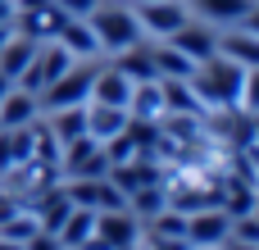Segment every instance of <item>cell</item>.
Segmentation results:
<instances>
[{
	"instance_id": "6da1fadb",
	"label": "cell",
	"mask_w": 259,
	"mask_h": 250,
	"mask_svg": "<svg viewBox=\"0 0 259 250\" xmlns=\"http://www.w3.org/2000/svg\"><path fill=\"white\" fill-rule=\"evenodd\" d=\"M241 77H246L241 64H232L228 55H209V59H200L191 68L187 82H191V91L200 96L205 109H232L241 100Z\"/></svg>"
},
{
	"instance_id": "7a4b0ae2",
	"label": "cell",
	"mask_w": 259,
	"mask_h": 250,
	"mask_svg": "<svg viewBox=\"0 0 259 250\" xmlns=\"http://www.w3.org/2000/svg\"><path fill=\"white\" fill-rule=\"evenodd\" d=\"M87 23H91V32H96V41H100V55H118V50H127V46L141 41L137 14L123 9V5H96V9L87 14Z\"/></svg>"
},
{
	"instance_id": "3957f363",
	"label": "cell",
	"mask_w": 259,
	"mask_h": 250,
	"mask_svg": "<svg viewBox=\"0 0 259 250\" xmlns=\"http://www.w3.org/2000/svg\"><path fill=\"white\" fill-rule=\"evenodd\" d=\"M96 59H77L64 77H55L36 100H41V114H50V109H64V105H87L91 100V77H96Z\"/></svg>"
},
{
	"instance_id": "277c9868",
	"label": "cell",
	"mask_w": 259,
	"mask_h": 250,
	"mask_svg": "<svg viewBox=\"0 0 259 250\" xmlns=\"http://www.w3.org/2000/svg\"><path fill=\"white\" fill-rule=\"evenodd\" d=\"M109 173V155L96 137H77L59 150V178L73 182V178H105Z\"/></svg>"
},
{
	"instance_id": "5b68a950",
	"label": "cell",
	"mask_w": 259,
	"mask_h": 250,
	"mask_svg": "<svg viewBox=\"0 0 259 250\" xmlns=\"http://www.w3.org/2000/svg\"><path fill=\"white\" fill-rule=\"evenodd\" d=\"M132 14H137V23H141V36H159V41H168L182 23H191L187 0H146V5H137Z\"/></svg>"
},
{
	"instance_id": "8992f818",
	"label": "cell",
	"mask_w": 259,
	"mask_h": 250,
	"mask_svg": "<svg viewBox=\"0 0 259 250\" xmlns=\"http://www.w3.org/2000/svg\"><path fill=\"white\" fill-rule=\"evenodd\" d=\"M141 219L132 210H100L96 214V237L105 241L109 250H137L141 246Z\"/></svg>"
},
{
	"instance_id": "52a82bcc",
	"label": "cell",
	"mask_w": 259,
	"mask_h": 250,
	"mask_svg": "<svg viewBox=\"0 0 259 250\" xmlns=\"http://www.w3.org/2000/svg\"><path fill=\"white\" fill-rule=\"evenodd\" d=\"M228 232H232V219H228V210H196V214H187V246L191 250H214L228 241Z\"/></svg>"
},
{
	"instance_id": "ba28073f",
	"label": "cell",
	"mask_w": 259,
	"mask_h": 250,
	"mask_svg": "<svg viewBox=\"0 0 259 250\" xmlns=\"http://www.w3.org/2000/svg\"><path fill=\"white\" fill-rule=\"evenodd\" d=\"M64 23H68V14H64L59 5H50V0L36 5V9L14 14V32H23V36H32V41H55Z\"/></svg>"
},
{
	"instance_id": "9c48e42d",
	"label": "cell",
	"mask_w": 259,
	"mask_h": 250,
	"mask_svg": "<svg viewBox=\"0 0 259 250\" xmlns=\"http://www.w3.org/2000/svg\"><path fill=\"white\" fill-rule=\"evenodd\" d=\"M41 118V100L36 91H23V87H9L0 96V128H27Z\"/></svg>"
},
{
	"instance_id": "30bf717a",
	"label": "cell",
	"mask_w": 259,
	"mask_h": 250,
	"mask_svg": "<svg viewBox=\"0 0 259 250\" xmlns=\"http://www.w3.org/2000/svg\"><path fill=\"white\" fill-rule=\"evenodd\" d=\"M191 64H200V59H209V55H219V32L214 27H200V23H182L173 36H168Z\"/></svg>"
},
{
	"instance_id": "8fae6325",
	"label": "cell",
	"mask_w": 259,
	"mask_h": 250,
	"mask_svg": "<svg viewBox=\"0 0 259 250\" xmlns=\"http://www.w3.org/2000/svg\"><path fill=\"white\" fill-rule=\"evenodd\" d=\"M91 100H96V105H118V109H127V100H132V82H127L114 64H100L96 77H91Z\"/></svg>"
},
{
	"instance_id": "7c38bea8",
	"label": "cell",
	"mask_w": 259,
	"mask_h": 250,
	"mask_svg": "<svg viewBox=\"0 0 259 250\" xmlns=\"http://www.w3.org/2000/svg\"><path fill=\"white\" fill-rule=\"evenodd\" d=\"M127 109H118V105H96V100H87V137H96L100 146L105 141H114L123 128H127Z\"/></svg>"
},
{
	"instance_id": "4fadbf2b",
	"label": "cell",
	"mask_w": 259,
	"mask_h": 250,
	"mask_svg": "<svg viewBox=\"0 0 259 250\" xmlns=\"http://www.w3.org/2000/svg\"><path fill=\"white\" fill-rule=\"evenodd\" d=\"M73 59H100V41H96V32H91V23L87 18H68L64 27H59V36H55Z\"/></svg>"
},
{
	"instance_id": "5bb4252c",
	"label": "cell",
	"mask_w": 259,
	"mask_h": 250,
	"mask_svg": "<svg viewBox=\"0 0 259 250\" xmlns=\"http://www.w3.org/2000/svg\"><path fill=\"white\" fill-rule=\"evenodd\" d=\"M159 96H164V114H196V118H205V105H200V96L191 91L187 77H159Z\"/></svg>"
},
{
	"instance_id": "9a60e30c",
	"label": "cell",
	"mask_w": 259,
	"mask_h": 250,
	"mask_svg": "<svg viewBox=\"0 0 259 250\" xmlns=\"http://www.w3.org/2000/svg\"><path fill=\"white\" fill-rule=\"evenodd\" d=\"M46 128H50V137L59 141V150H64L68 141L87 137V105H64V109H50V114H46Z\"/></svg>"
},
{
	"instance_id": "2e32d148",
	"label": "cell",
	"mask_w": 259,
	"mask_h": 250,
	"mask_svg": "<svg viewBox=\"0 0 259 250\" xmlns=\"http://www.w3.org/2000/svg\"><path fill=\"white\" fill-rule=\"evenodd\" d=\"M219 55H228L241 68H259V36L237 27V32H219Z\"/></svg>"
},
{
	"instance_id": "e0dca14e",
	"label": "cell",
	"mask_w": 259,
	"mask_h": 250,
	"mask_svg": "<svg viewBox=\"0 0 259 250\" xmlns=\"http://www.w3.org/2000/svg\"><path fill=\"white\" fill-rule=\"evenodd\" d=\"M114 68L127 77V82H150V77H159L155 73V46H127V50H118V59H114Z\"/></svg>"
},
{
	"instance_id": "ac0fdd59",
	"label": "cell",
	"mask_w": 259,
	"mask_h": 250,
	"mask_svg": "<svg viewBox=\"0 0 259 250\" xmlns=\"http://www.w3.org/2000/svg\"><path fill=\"white\" fill-rule=\"evenodd\" d=\"M36 46L41 41H32V36H23V32H14L9 41H5V50H0V73L9 77V82H18V73L32 64V55H36Z\"/></svg>"
},
{
	"instance_id": "d6986e66",
	"label": "cell",
	"mask_w": 259,
	"mask_h": 250,
	"mask_svg": "<svg viewBox=\"0 0 259 250\" xmlns=\"http://www.w3.org/2000/svg\"><path fill=\"white\" fill-rule=\"evenodd\" d=\"M132 118H159L164 114V96H159V77L150 82H132V100H127Z\"/></svg>"
},
{
	"instance_id": "ffe728a7",
	"label": "cell",
	"mask_w": 259,
	"mask_h": 250,
	"mask_svg": "<svg viewBox=\"0 0 259 250\" xmlns=\"http://www.w3.org/2000/svg\"><path fill=\"white\" fill-rule=\"evenodd\" d=\"M164 205H168V191H164V182H150V187H137V191L127 196V210H132V214L141 219V228H146V223H150V219H155V214H159Z\"/></svg>"
},
{
	"instance_id": "44dd1931",
	"label": "cell",
	"mask_w": 259,
	"mask_h": 250,
	"mask_svg": "<svg viewBox=\"0 0 259 250\" xmlns=\"http://www.w3.org/2000/svg\"><path fill=\"white\" fill-rule=\"evenodd\" d=\"M250 5H255V0H191L187 9H196V14L209 18V23H241Z\"/></svg>"
},
{
	"instance_id": "7402d4cb",
	"label": "cell",
	"mask_w": 259,
	"mask_h": 250,
	"mask_svg": "<svg viewBox=\"0 0 259 250\" xmlns=\"http://www.w3.org/2000/svg\"><path fill=\"white\" fill-rule=\"evenodd\" d=\"M96 232V210H68V219L59 223V241H64V250H77L87 237Z\"/></svg>"
},
{
	"instance_id": "603a6c76",
	"label": "cell",
	"mask_w": 259,
	"mask_h": 250,
	"mask_svg": "<svg viewBox=\"0 0 259 250\" xmlns=\"http://www.w3.org/2000/svg\"><path fill=\"white\" fill-rule=\"evenodd\" d=\"M191 68H196V64H191L173 41L155 46V73H159V77H191Z\"/></svg>"
},
{
	"instance_id": "cb8c5ba5",
	"label": "cell",
	"mask_w": 259,
	"mask_h": 250,
	"mask_svg": "<svg viewBox=\"0 0 259 250\" xmlns=\"http://www.w3.org/2000/svg\"><path fill=\"white\" fill-rule=\"evenodd\" d=\"M246 114H259V68H246L241 77V100H237Z\"/></svg>"
},
{
	"instance_id": "d4e9b609",
	"label": "cell",
	"mask_w": 259,
	"mask_h": 250,
	"mask_svg": "<svg viewBox=\"0 0 259 250\" xmlns=\"http://www.w3.org/2000/svg\"><path fill=\"white\" fill-rule=\"evenodd\" d=\"M23 250H64V241H59V232H46V228H36V232L23 241Z\"/></svg>"
},
{
	"instance_id": "484cf974",
	"label": "cell",
	"mask_w": 259,
	"mask_h": 250,
	"mask_svg": "<svg viewBox=\"0 0 259 250\" xmlns=\"http://www.w3.org/2000/svg\"><path fill=\"white\" fill-rule=\"evenodd\" d=\"M50 5H59V9H64L68 18H87V14H91V9H96L100 0H50Z\"/></svg>"
},
{
	"instance_id": "4316f807",
	"label": "cell",
	"mask_w": 259,
	"mask_h": 250,
	"mask_svg": "<svg viewBox=\"0 0 259 250\" xmlns=\"http://www.w3.org/2000/svg\"><path fill=\"white\" fill-rule=\"evenodd\" d=\"M237 27H246V32H255V36H259V0L250 5V9H246V18H241Z\"/></svg>"
},
{
	"instance_id": "83f0119b",
	"label": "cell",
	"mask_w": 259,
	"mask_h": 250,
	"mask_svg": "<svg viewBox=\"0 0 259 250\" xmlns=\"http://www.w3.org/2000/svg\"><path fill=\"white\" fill-rule=\"evenodd\" d=\"M223 250H259V246H246V241H232V237H228V241H223Z\"/></svg>"
},
{
	"instance_id": "f1b7e54d",
	"label": "cell",
	"mask_w": 259,
	"mask_h": 250,
	"mask_svg": "<svg viewBox=\"0 0 259 250\" xmlns=\"http://www.w3.org/2000/svg\"><path fill=\"white\" fill-rule=\"evenodd\" d=\"M14 36V23H0V50H5V41Z\"/></svg>"
},
{
	"instance_id": "f546056e",
	"label": "cell",
	"mask_w": 259,
	"mask_h": 250,
	"mask_svg": "<svg viewBox=\"0 0 259 250\" xmlns=\"http://www.w3.org/2000/svg\"><path fill=\"white\" fill-rule=\"evenodd\" d=\"M0 250H23V246H18V241H5V237H0Z\"/></svg>"
},
{
	"instance_id": "4dcf8cb0",
	"label": "cell",
	"mask_w": 259,
	"mask_h": 250,
	"mask_svg": "<svg viewBox=\"0 0 259 250\" xmlns=\"http://www.w3.org/2000/svg\"><path fill=\"white\" fill-rule=\"evenodd\" d=\"M9 87H14V82H9V77H5V73H0V96H5V91H9Z\"/></svg>"
},
{
	"instance_id": "1f68e13d",
	"label": "cell",
	"mask_w": 259,
	"mask_h": 250,
	"mask_svg": "<svg viewBox=\"0 0 259 250\" xmlns=\"http://www.w3.org/2000/svg\"><path fill=\"white\" fill-rule=\"evenodd\" d=\"M137 5H146V0H137Z\"/></svg>"
},
{
	"instance_id": "d6a6232c",
	"label": "cell",
	"mask_w": 259,
	"mask_h": 250,
	"mask_svg": "<svg viewBox=\"0 0 259 250\" xmlns=\"http://www.w3.org/2000/svg\"><path fill=\"white\" fill-rule=\"evenodd\" d=\"M214 250H223V246H214Z\"/></svg>"
},
{
	"instance_id": "836d02e7",
	"label": "cell",
	"mask_w": 259,
	"mask_h": 250,
	"mask_svg": "<svg viewBox=\"0 0 259 250\" xmlns=\"http://www.w3.org/2000/svg\"><path fill=\"white\" fill-rule=\"evenodd\" d=\"M137 250H141V246H137Z\"/></svg>"
}]
</instances>
